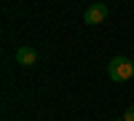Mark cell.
Instances as JSON below:
<instances>
[{"instance_id": "obj_1", "label": "cell", "mask_w": 134, "mask_h": 121, "mask_svg": "<svg viewBox=\"0 0 134 121\" xmlns=\"http://www.w3.org/2000/svg\"><path fill=\"white\" fill-rule=\"evenodd\" d=\"M107 75L110 81L115 83H124V81H134V62L126 57H113L107 65Z\"/></svg>"}, {"instance_id": "obj_2", "label": "cell", "mask_w": 134, "mask_h": 121, "mask_svg": "<svg viewBox=\"0 0 134 121\" xmlns=\"http://www.w3.org/2000/svg\"><path fill=\"white\" fill-rule=\"evenodd\" d=\"M107 6L105 3H91L86 11H83V24H88V27H94V24H102V22L107 19Z\"/></svg>"}, {"instance_id": "obj_3", "label": "cell", "mask_w": 134, "mask_h": 121, "mask_svg": "<svg viewBox=\"0 0 134 121\" xmlns=\"http://www.w3.org/2000/svg\"><path fill=\"white\" fill-rule=\"evenodd\" d=\"M16 65L21 67H32V65H38V51L32 46H19L16 49Z\"/></svg>"}, {"instance_id": "obj_4", "label": "cell", "mask_w": 134, "mask_h": 121, "mask_svg": "<svg viewBox=\"0 0 134 121\" xmlns=\"http://www.w3.org/2000/svg\"><path fill=\"white\" fill-rule=\"evenodd\" d=\"M124 121H134V105L124 111Z\"/></svg>"}, {"instance_id": "obj_5", "label": "cell", "mask_w": 134, "mask_h": 121, "mask_svg": "<svg viewBox=\"0 0 134 121\" xmlns=\"http://www.w3.org/2000/svg\"><path fill=\"white\" fill-rule=\"evenodd\" d=\"M131 62H134V54H131Z\"/></svg>"}]
</instances>
